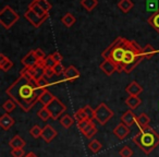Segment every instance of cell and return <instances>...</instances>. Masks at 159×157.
I'll return each instance as SVG.
<instances>
[{
	"mask_svg": "<svg viewBox=\"0 0 159 157\" xmlns=\"http://www.w3.org/2000/svg\"><path fill=\"white\" fill-rule=\"evenodd\" d=\"M147 22L155 31H157V33H159V10L147 19Z\"/></svg>",
	"mask_w": 159,
	"mask_h": 157,
	"instance_id": "25",
	"label": "cell"
},
{
	"mask_svg": "<svg viewBox=\"0 0 159 157\" xmlns=\"http://www.w3.org/2000/svg\"><path fill=\"white\" fill-rule=\"evenodd\" d=\"M63 75H64V80L72 82V81L79 79L81 74H80V71L77 70L74 66H70V67H68L66 70H64Z\"/></svg>",
	"mask_w": 159,
	"mask_h": 157,
	"instance_id": "13",
	"label": "cell"
},
{
	"mask_svg": "<svg viewBox=\"0 0 159 157\" xmlns=\"http://www.w3.org/2000/svg\"><path fill=\"white\" fill-rule=\"evenodd\" d=\"M46 108L48 109L49 113H50V116H51V118H52V120L59 119L60 116L66 113V106L61 100L58 99L57 97L53 98V100L48 106H46Z\"/></svg>",
	"mask_w": 159,
	"mask_h": 157,
	"instance_id": "6",
	"label": "cell"
},
{
	"mask_svg": "<svg viewBox=\"0 0 159 157\" xmlns=\"http://www.w3.org/2000/svg\"><path fill=\"white\" fill-rule=\"evenodd\" d=\"M133 142L145 154H150L159 145V134L149 126L139 129V132L133 137Z\"/></svg>",
	"mask_w": 159,
	"mask_h": 157,
	"instance_id": "3",
	"label": "cell"
},
{
	"mask_svg": "<svg viewBox=\"0 0 159 157\" xmlns=\"http://www.w3.org/2000/svg\"><path fill=\"white\" fill-rule=\"evenodd\" d=\"M129 42L130 40L126 38L118 37L102 53V57L104 59H108L112 63H115L119 73H121V64L124 55H125V50L128 48Z\"/></svg>",
	"mask_w": 159,
	"mask_h": 157,
	"instance_id": "2",
	"label": "cell"
},
{
	"mask_svg": "<svg viewBox=\"0 0 159 157\" xmlns=\"http://www.w3.org/2000/svg\"><path fill=\"white\" fill-rule=\"evenodd\" d=\"M43 63H44L45 68H53V67L56 66V63H57V62L55 61L52 55H49V56H47V57L45 58L44 60H43Z\"/></svg>",
	"mask_w": 159,
	"mask_h": 157,
	"instance_id": "35",
	"label": "cell"
},
{
	"mask_svg": "<svg viewBox=\"0 0 159 157\" xmlns=\"http://www.w3.org/2000/svg\"><path fill=\"white\" fill-rule=\"evenodd\" d=\"M25 141L23 140V137H21L20 135H14L9 142V145L12 150L14 148H23L25 146Z\"/></svg>",
	"mask_w": 159,
	"mask_h": 157,
	"instance_id": "22",
	"label": "cell"
},
{
	"mask_svg": "<svg viewBox=\"0 0 159 157\" xmlns=\"http://www.w3.org/2000/svg\"><path fill=\"white\" fill-rule=\"evenodd\" d=\"M29 8L30 9H32L34 12H35L36 14H38L39 16H42V18H45V19H47L49 16V12H47L46 10H44L42 7H40L39 5H38L37 2H36L35 0H34L33 2L32 3H30V6H29Z\"/></svg>",
	"mask_w": 159,
	"mask_h": 157,
	"instance_id": "19",
	"label": "cell"
},
{
	"mask_svg": "<svg viewBox=\"0 0 159 157\" xmlns=\"http://www.w3.org/2000/svg\"><path fill=\"white\" fill-rule=\"evenodd\" d=\"M83 109H84V113H85V115H86L87 119L94 120V113H95V109L92 108L89 105H86L85 107H83Z\"/></svg>",
	"mask_w": 159,
	"mask_h": 157,
	"instance_id": "39",
	"label": "cell"
},
{
	"mask_svg": "<svg viewBox=\"0 0 159 157\" xmlns=\"http://www.w3.org/2000/svg\"><path fill=\"white\" fill-rule=\"evenodd\" d=\"M55 97L56 96H53L52 94L48 91V90H44V92L40 94L39 98H38V102L43 105V107H46V106H48L51 102H52Z\"/></svg>",
	"mask_w": 159,
	"mask_h": 157,
	"instance_id": "18",
	"label": "cell"
},
{
	"mask_svg": "<svg viewBox=\"0 0 159 157\" xmlns=\"http://www.w3.org/2000/svg\"><path fill=\"white\" fill-rule=\"evenodd\" d=\"M119 154L121 157H132L133 156V150L131 147H129V146L125 145L120 150Z\"/></svg>",
	"mask_w": 159,
	"mask_h": 157,
	"instance_id": "37",
	"label": "cell"
},
{
	"mask_svg": "<svg viewBox=\"0 0 159 157\" xmlns=\"http://www.w3.org/2000/svg\"><path fill=\"white\" fill-rule=\"evenodd\" d=\"M39 62H40V60L38 59L37 56H36L35 50H31L29 53H26V55H25L24 57H23V59H22L23 66H24L26 69L34 68V67L37 66Z\"/></svg>",
	"mask_w": 159,
	"mask_h": 157,
	"instance_id": "8",
	"label": "cell"
},
{
	"mask_svg": "<svg viewBox=\"0 0 159 157\" xmlns=\"http://www.w3.org/2000/svg\"><path fill=\"white\" fill-rule=\"evenodd\" d=\"M52 57H53V59H55V61L57 62V63H61V61H62V56H61V53H58V51H56V53H52Z\"/></svg>",
	"mask_w": 159,
	"mask_h": 157,
	"instance_id": "44",
	"label": "cell"
},
{
	"mask_svg": "<svg viewBox=\"0 0 159 157\" xmlns=\"http://www.w3.org/2000/svg\"><path fill=\"white\" fill-rule=\"evenodd\" d=\"M37 86L39 87V89H42V90H47V87L49 86V80H48V77L47 76H44V77H42L40 80H38L37 82Z\"/></svg>",
	"mask_w": 159,
	"mask_h": 157,
	"instance_id": "38",
	"label": "cell"
},
{
	"mask_svg": "<svg viewBox=\"0 0 159 157\" xmlns=\"http://www.w3.org/2000/svg\"><path fill=\"white\" fill-rule=\"evenodd\" d=\"M53 72H55V75H61L64 73V70L66 69L63 68V66H62L61 63H56V66L52 68Z\"/></svg>",
	"mask_w": 159,
	"mask_h": 157,
	"instance_id": "41",
	"label": "cell"
},
{
	"mask_svg": "<svg viewBox=\"0 0 159 157\" xmlns=\"http://www.w3.org/2000/svg\"><path fill=\"white\" fill-rule=\"evenodd\" d=\"M52 75H55V72H53L52 68H46V72H45V76H47L48 79H50Z\"/></svg>",
	"mask_w": 159,
	"mask_h": 157,
	"instance_id": "46",
	"label": "cell"
},
{
	"mask_svg": "<svg viewBox=\"0 0 159 157\" xmlns=\"http://www.w3.org/2000/svg\"><path fill=\"white\" fill-rule=\"evenodd\" d=\"M35 1L38 3V5L40 6V7L43 8V9L46 10L47 12L50 11V9H51V3L49 2L48 0H35Z\"/></svg>",
	"mask_w": 159,
	"mask_h": 157,
	"instance_id": "40",
	"label": "cell"
},
{
	"mask_svg": "<svg viewBox=\"0 0 159 157\" xmlns=\"http://www.w3.org/2000/svg\"><path fill=\"white\" fill-rule=\"evenodd\" d=\"M146 10L147 11H154L157 12L159 10V7H158V1L157 0H149L146 2Z\"/></svg>",
	"mask_w": 159,
	"mask_h": 157,
	"instance_id": "33",
	"label": "cell"
},
{
	"mask_svg": "<svg viewBox=\"0 0 159 157\" xmlns=\"http://www.w3.org/2000/svg\"><path fill=\"white\" fill-rule=\"evenodd\" d=\"M97 131L98 130H97V128H96L95 124H94L93 120H91V121L89 122V124H87V126L85 127L81 132H82V134L84 135L85 137H87V139H92V137L97 133Z\"/></svg>",
	"mask_w": 159,
	"mask_h": 157,
	"instance_id": "17",
	"label": "cell"
},
{
	"mask_svg": "<svg viewBox=\"0 0 159 157\" xmlns=\"http://www.w3.org/2000/svg\"><path fill=\"white\" fill-rule=\"evenodd\" d=\"M30 72H31V75L34 80L37 82L38 80H40L42 77L45 76V72H46V68H45L43 61H40L37 66H35L34 68L30 69Z\"/></svg>",
	"mask_w": 159,
	"mask_h": 157,
	"instance_id": "9",
	"label": "cell"
},
{
	"mask_svg": "<svg viewBox=\"0 0 159 157\" xmlns=\"http://www.w3.org/2000/svg\"><path fill=\"white\" fill-rule=\"evenodd\" d=\"M42 132H43V129L40 128L39 126H37V124H35V126L30 130V133H31V135L34 137V139L42 137Z\"/></svg>",
	"mask_w": 159,
	"mask_h": 157,
	"instance_id": "34",
	"label": "cell"
},
{
	"mask_svg": "<svg viewBox=\"0 0 159 157\" xmlns=\"http://www.w3.org/2000/svg\"><path fill=\"white\" fill-rule=\"evenodd\" d=\"M24 18L26 19V20L29 21V22L31 23L33 26H35V27H39L40 25H42L43 23H44L45 21L47 20V19L42 18V16H39L38 14H36L35 12H34L32 9H30V8L26 10V11H25Z\"/></svg>",
	"mask_w": 159,
	"mask_h": 157,
	"instance_id": "7",
	"label": "cell"
},
{
	"mask_svg": "<svg viewBox=\"0 0 159 157\" xmlns=\"http://www.w3.org/2000/svg\"><path fill=\"white\" fill-rule=\"evenodd\" d=\"M125 92L130 96H139V94L143 92V87H142L136 81H133V82H131L130 84L125 87Z\"/></svg>",
	"mask_w": 159,
	"mask_h": 157,
	"instance_id": "15",
	"label": "cell"
},
{
	"mask_svg": "<svg viewBox=\"0 0 159 157\" xmlns=\"http://www.w3.org/2000/svg\"><path fill=\"white\" fill-rule=\"evenodd\" d=\"M20 19V16L9 6H6L0 11V24L2 25L6 30H9Z\"/></svg>",
	"mask_w": 159,
	"mask_h": 157,
	"instance_id": "4",
	"label": "cell"
},
{
	"mask_svg": "<svg viewBox=\"0 0 159 157\" xmlns=\"http://www.w3.org/2000/svg\"><path fill=\"white\" fill-rule=\"evenodd\" d=\"M74 119H75V121H76L77 123H79V122H81V121H83V120L87 119L86 115H85V113H84V109L81 108V109H79V110L75 111V113H74Z\"/></svg>",
	"mask_w": 159,
	"mask_h": 157,
	"instance_id": "36",
	"label": "cell"
},
{
	"mask_svg": "<svg viewBox=\"0 0 159 157\" xmlns=\"http://www.w3.org/2000/svg\"><path fill=\"white\" fill-rule=\"evenodd\" d=\"M157 53H159V50H156L152 46L150 45H146L145 47H143V58L144 59H150L154 55H156Z\"/></svg>",
	"mask_w": 159,
	"mask_h": 157,
	"instance_id": "26",
	"label": "cell"
},
{
	"mask_svg": "<svg viewBox=\"0 0 159 157\" xmlns=\"http://www.w3.org/2000/svg\"><path fill=\"white\" fill-rule=\"evenodd\" d=\"M37 116L43 120V121H47L49 118H51L50 113H49V110L46 108V107H43L42 109H39L37 113Z\"/></svg>",
	"mask_w": 159,
	"mask_h": 157,
	"instance_id": "32",
	"label": "cell"
},
{
	"mask_svg": "<svg viewBox=\"0 0 159 157\" xmlns=\"http://www.w3.org/2000/svg\"><path fill=\"white\" fill-rule=\"evenodd\" d=\"M57 136V131L50 126V124H46L43 129L42 132V139L44 140L46 143H50L55 137Z\"/></svg>",
	"mask_w": 159,
	"mask_h": 157,
	"instance_id": "10",
	"label": "cell"
},
{
	"mask_svg": "<svg viewBox=\"0 0 159 157\" xmlns=\"http://www.w3.org/2000/svg\"><path fill=\"white\" fill-rule=\"evenodd\" d=\"M11 155L13 157H25V152L23 148H14L11 150Z\"/></svg>",
	"mask_w": 159,
	"mask_h": 157,
	"instance_id": "42",
	"label": "cell"
},
{
	"mask_svg": "<svg viewBox=\"0 0 159 157\" xmlns=\"http://www.w3.org/2000/svg\"><path fill=\"white\" fill-rule=\"evenodd\" d=\"M113 115H115L113 111L105 103H102L96 107L95 113H94V120H96L100 126H105L113 117Z\"/></svg>",
	"mask_w": 159,
	"mask_h": 157,
	"instance_id": "5",
	"label": "cell"
},
{
	"mask_svg": "<svg viewBox=\"0 0 159 157\" xmlns=\"http://www.w3.org/2000/svg\"><path fill=\"white\" fill-rule=\"evenodd\" d=\"M99 68H100V70L107 75H112L115 72H118V69H117V67L115 66V63H112V62L108 59H104V61L100 63Z\"/></svg>",
	"mask_w": 159,
	"mask_h": 157,
	"instance_id": "12",
	"label": "cell"
},
{
	"mask_svg": "<svg viewBox=\"0 0 159 157\" xmlns=\"http://www.w3.org/2000/svg\"><path fill=\"white\" fill-rule=\"evenodd\" d=\"M91 121L89 119H85V120H83V121H81V122H79L77 123V127H79V129H80V131H82L83 129L85 128V127L89 124V122Z\"/></svg>",
	"mask_w": 159,
	"mask_h": 157,
	"instance_id": "45",
	"label": "cell"
},
{
	"mask_svg": "<svg viewBox=\"0 0 159 157\" xmlns=\"http://www.w3.org/2000/svg\"><path fill=\"white\" fill-rule=\"evenodd\" d=\"M12 67H13V62L8 57H6L3 53H0V69L7 72V71L11 70Z\"/></svg>",
	"mask_w": 159,
	"mask_h": 157,
	"instance_id": "21",
	"label": "cell"
},
{
	"mask_svg": "<svg viewBox=\"0 0 159 157\" xmlns=\"http://www.w3.org/2000/svg\"><path fill=\"white\" fill-rule=\"evenodd\" d=\"M136 116H135V113H133V110H131V109H129V110H126L125 113H123V115L121 116V122H123L124 124H126L128 127H132L134 123H136Z\"/></svg>",
	"mask_w": 159,
	"mask_h": 157,
	"instance_id": "14",
	"label": "cell"
},
{
	"mask_svg": "<svg viewBox=\"0 0 159 157\" xmlns=\"http://www.w3.org/2000/svg\"><path fill=\"white\" fill-rule=\"evenodd\" d=\"M141 104H142V99L139 97V96H130L129 95V97L125 99V105L129 107V109H131V110L136 109Z\"/></svg>",
	"mask_w": 159,
	"mask_h": 157,
	"instance_id": "20",
	"label": "cell"
},
{
	"mask_svg": "<svg viewBox=\"0 0 159 157\" xmlns=\"http://www.w3.org/2000/svg\"><path fill=\"white\" fill-rule=\"evenodd\" d=\"M149 122H150V119L146 113H141L139 116H137L136 118V124L139 129H144L146 127L149 126Z\"/></svg>",
	"mask_w": 159,
	"mask_h": 157,
	"instance_id": "24",
	"label": "cell"
},
{
	"mask_svg": "<svg viewBox=\"0 0 159 157\" xmlns=\"http://www.w3.org/2000/svg\"><path fill=\"white\" fill-rule=\"evenodd\" d=\"M16 103L14 102L13 99H8V100H6V102L3 103L2 108L7 111V113H10L11 111H13L14 109H16Z\"/></svg>",
	"mask_w": 159,
	"mask_h": 157,
	"instance_id": "31",
	"label": "cell"
},
{
	"mask_svg": "<svg viewBox=\"0 0 159 157\" xmlns=\"http://www.w3.org/2000/svg\"><path fill=\"white\" fill-rule=\"evenodd\" d=\"M61 22L63 23L66 27H71L75 23V18H74V16H73V14L66 13V14H64V16H62Z\"/></svg>",
	"mask_w": 159,
	"mask_h": 157,
	"instance_id": "29",
	"label": "cell"
},
{
	"mask_svg": "<svg viewBox=\"0 0 159 157\" xmlns=\"http://www.w3.org/2000/svg\"><path fill=\"white\" fill-rule=\"evenodd\" d=\"M89 148L91 150L92 153L96 154V153H98L100 150H102V143L98 141V140H92V141L89 142Z\"/></svg>",
	"mask_w": 159,
	"mask_h": 157,
	"instance_id": "30",
	"label": "cell"
},
{
	"mask_svg": "<svg viewBox=\"0 0 159 157\" xmlns=\"http://www.w3.org/2000/svg\"><path fill=\"white\" fill-rule=\"evenodd\" d=\"M35 53H36V56H37V58L40 60V61H43V60L45 59V58L47 57L46 55H45V53L40 48H37V49H35Z\"/></svg>",
	"mask_w": 159,
	"mask_h": 157,
	"instance_id": "43",
	"label": "cell"
},
{
	"mask_svg": "<svg viewBox=\"0 0 159 157\" xmlns=\"http://www.w3.org/2000/svg\"><path fill=\"white\" fill-rule=\"evenodd\" d=\"M74 118L71 117V116L69 115H64L62 116V118L60 119V124H61L62 127H64L66 129H69L70 127L73 126V123H74Z\"/></svg>",
	"mask_w": 159,
	"mask_h": 157,
	"instance_id": "28",
	"label": "cell"
},
{
	"mask_svg": "<svg viewBox=\"0 0 159 157\" xmlns=\"http://www.w3.org/2000/svg\"><path fill=\"white\" fill-rule=\"evenodd\" d=\"M14 123H16V121L9 113H5L0 117V126L3 130H9L11 127H13Z\"/></svg>",
	"mask_w": 159,
	"mask_h": 157,
	"instance_id": "16",
	"label": "cell"
},
{
	"mask_svg": "<svg viewBox=\"0 0 159 157\" xmlns=\"http://www.w3.org/2000/svg\"><path fill=\"white\" fill-rule=\"evenodd\" d=\"M44 90L37 86L30 72V69L24 68L21 70L20 76L7 89L6 93L11 99H13L24 111H30L38 102L40 94Z\"/></svg>",
	"mask_w": 159,
	"mask_h": 157,
	"instance_id": "1",
	"label": "cell"
},
{
	"mask_svg": "<svg viewBox=\"0 0 159 157\" xmlns=\"http://www.w3.org/2000/svg\"><path fill=\"white\" fill-rule=\"evenodd\" d=\"M25 157H37V156H36L33 152H30L29 154H26V156H25Z\"/></svg>",
	"mask_w": 159,
	"mask_h": 157,
	"instance_id": "47",
	"label": "cell"
},
{
	"mask_svg": "<svg viewBox=\"0 0 159 157\" xmlns=\"http://www.w3.org/2000/svg\"><path fill=\"white\" fill-rule=\"evenodd\" d=\"M118 7L123 13H128L129 11H131L133 9L134 3H133L132 0H120L118 2Z\"/></svg>",
	"mask_w": 159,
	"mask_h": 157,
	"instance_id": "23",
	"label": "cell"
},
{
	"mask_svg": "<svg viewBox=\"0 0 159 157\" xmlns=\"http://www.w3.org/2000/svg\"><path fill=\"white\" fill-rule=\"evenodd\" d=\"M130 133V127H128L126 124H124L123 122L119 123L115 129H113V134L120 140H124Z\"/></svg>",
	"mask_w": 159,
	"mask_h": 157,
	"instance_id": "11",
	"label": "cell"
},
{
	"mask_svg": "<svg viewBox=\"0 0 159 157\" xmlns=\"http://www.w3.org/2000/svg\"><path fill=\"white\" fill-rule=\"evenodd\" d=\"M81 5L83 6L86 11H92L93 9H95L96 6L98 5V0H82L81 1Z\"/></svg>",
	"mask_w": 159,
	"mask_h": 157,
	"instance_id": "27",
	"label": "cell"
}]
</instances>
